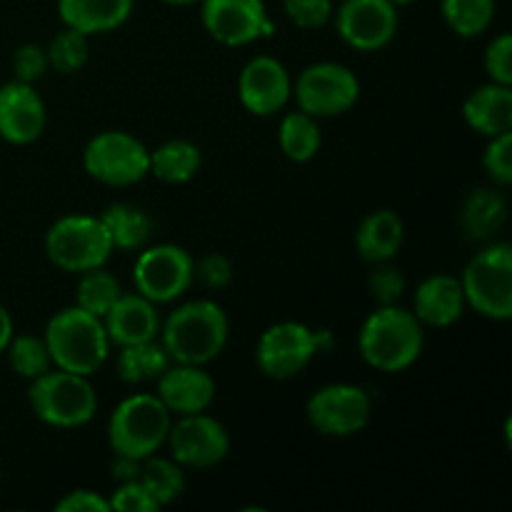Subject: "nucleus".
<instances>
[{
  "label": "nucleus",
  "mask_w": 512,
  "mask_h": 512,
  "mask_svg": "<svg viewBox=\"0 0 512 512\" xmlns=\"http://www.w3.org/2000/svg\"><path fill=\"white\" fill-rule=\"evenodd\" d=\"M228 313L215 300L198 298L178 305L160 323V343L173 363L208 365L228 345Z\"/></svg>",
  "instance_id": "1"
},
{
  "label": "nucleus",
  "mask_w": 512,
  "mask_h": 512,
  "mask_svg": "<svg viewBox=\"0 0 512 512\" xmlns=\"http://www.w3.org/2000/svg\"><path fill=\"white\" fill-rule=\"evenodd\" d=\"M425 348V333L413 310L395 305H378L363 320L358 333V350L370 368L380 373H403L418 363Z\"/></svg>",
  "instance_id": "2"
},
{
  "label": "nucleus",
  "mask_w": 512,
  "mask_h": 512,
  "mask_svg": "<svg viewBox=\"0 0 512 512\" xmlns=\"http://www.w3.org/2000/svg\"><path fill=\"white\" fill-rule=\"evenodd\" d=\"M43 338L48 343L53 368L90 378L108 363L110 340L103 320L85 313L78 305L58 310L45 325Z\"/></svg>",
  "instance_id": "3"
},
{
  "label": "nucleus",
  "mask_w": 512,
  "mask_h": 512,
  "mask_svg": "<svg viewBox=\"0 0 512 512\" xmlns=\"http://www.w3.org/2000/svg\"><path fill=\"white\" fill-rule=\"evenodd\" d=\"M28 400L35 418L50 428H83L98 413V393L88 375L60 368L30 380Z\"/></svg>",
  "instance_id": "4"
},
{
  "label": "nucleus",
  "mask_w": 512,
  "mask_h": 512,
  "mask_svg": "<svg viewBox=\"0 0 512 512\" xmlns=\"http://www.w3.org/2000/svg\"><path fill=\"white\" fill-rule=\"evenodd\" d=\"M173 415L158 395L138 393L120 400L108 420V443L115 455L145 460L158 453L168 440Z\"/></svg>",
  "instance_id": "5"
},
{
  "label": "nucleus",
  "mask_w": 512,
  "mask_h": 512,
  "mask_svg": "<svg viewBox=\"0 0 512 512\" xmlns=\"http://www.w3.org/2000/svg\"><path fill=\"white\" fill-rule=\"evenodd\" d=\"M463 295L468 308L480 318L505 323L512 318V248L488 243L473 255L463 270Z\"/></svg>",
  "instance_id": "6"
},
{
  "label": "nucleus",
  "mask_w": 512,
  "mask_h": 512,
  "mask_svg": "<svg viewBox=\"0 0 512 512\" xmlns=\"http://www.w3.org/2000/svg\"><path fill=\"white\" fill-rule=\"evenodd\" d=\"M45 255L55 268L80 275L108 263L113 240L95 215H63L45 233Z\"/></svg>",
  "instance_id": "7"
},
{
  "label": "nucleus",
  "mask_w": 512,
  "mask_h": 512,
  "mask_svg": "<svg viewBox=\"0 0 512 512\" xmlns=\"http://www.w3.org/2000/svg\"><path fill=\"white\" fill-rule=\"evenodd\" d=\"M83 168L98 183L128 188L150 175V150L125 130H103L85 145Z\"/></svg>",
  "instance_id": "8"
},
{
  "label": "nucleus",
  "mask_w": 512,
  "mask_h": 512,
  "mask_svg": "<svg viewBox=\"0 0 512 512\" xmlns=\"http://www.w3.org/2000/svg\"><path fill=\"white\" fill-rule=\"evenodd\" d=\"M298 110L320 118H338L348 113L360 98V80L343 63H313L300 70L293 83Z\"/></svg>",
  "instance_id": "9"
},
{
  "label": "nucleus",
  "mask_w": 512,
  "mask_h": 512,
  "mask_svg": "<svg viewBox=\"0 0 512 512\" xmlns=\"http://www.w3.org/2000/svg\"><path fill=\"white\" fill-rule=\"evenodd\" d=\"M193 283V255L185 248L173 243L140 248L133 265L135 293L163 305L183 298Z\"/></svg>",
  "instance_id": "10"
},
{
  "label": "nucleus",
  "mask_w": 512,
  "mask_h": 512,
  "mask_svg": "<svg viewBox=\"0 0 512 512\" xmlns=\"http://www.w3.org/2000/svg\"><path fill=\"white\" fill-rule=\"evenodd\" d=\"M308 423L325 438H353L363 433L373 415L368 390L353 383H330L310 395Z\"/></svg>",
  "instance_id": "11"
},
{
  "label": "nucleus",
  "mask_w": 512,
  "mask_h": 512,
  "mask_svg": "<svg viewBox=\"0 0 512 512\" xmlns=\"http://www.w3.org/2000/svg\"><path fill=\"white\" fill-rule=\"evenodd\" d=\"M318 335L308 325L283 320L263 330L255 345L258 370L270 380H293L318 355Z\"/></svg>",
  "instance_id": "12"
},
{
  "label": "nucleus",
  "mask_w": 512,
  "mask_h": 512,
  "mask_svg": "<svg viewBox=\"0 0 512 512\" xmlns=\"http://www.w3.org/2000/svg\"><path fill=\"white\" fill-rule=\"evenodd\" d=\"M205 33L228 48H245L275 33L265 0H200Z\"/></svg>",
  "instance_id": "13"
},
{
  "label": "nucleus",
  "mask_w": 512,
  "mask_h": 512,
  "mask_svg": "<svg viewBox=\"0 0 512 512\" xmlns=\"http://www.w3.org/2000/svg\"><path fill=\"white\" fill-rule=\"evenodd\" d=\"M170 458L183 468L205 470L223 463L230 453V433L218 418L205 413L180 415L170 423L168 440Z\"/></svg>",
  "instance_id": "14"
},
{
  "label": "nucleus",
  "mask_w": 512,
  "mask_h": 512,
  "mask_svg": "<svg viewBox=\"0 0 512 512\" xmlns=\"http://www.w3.org/2000/svg\"><path fill=\"white\" fill-rule=\"evenodd\" d=\"M333 20L340 40L360 53L383 50L398 33V8L388 0H343Z\"/></svg>",
  "instance_id": "15"
},
{
  "label": "nucleus",
  "mask_w": 512,
  "mask_h": 512,
  "mask_svg": "<svg viewBox=\"0 0 512 512\" xmlns=\"http://www.w3.org/2000/svg\"><path fill=\"white\" fill-rule=\"evenodd\" d=\"M238 95L248 113L270 118L285 110V105L293 100V78L278 58L258 55V58H250L240 70Z\"/></svg>",
  "instance_id": "16"
},
{
  "label": "nucleus",
  "mask_w": 512,
  "mask_h": 512,
  "mask_svg": "<svg viewBox=\"0 0 512 512\" xmlns=\"http://www.w3.org/2000/svg\"><path fill=\"white\" fill-rule=\"evenodd\" d=\"M48 113L30 83L10 80L0 85V138L10 145H30L43 135Z\"/></svg>",
  "instance_id": "17"
},
{
  "label": "nucleus",
  "mask_w": 512,
  "mask_h": 512,
  "mask_svg": "<svg viewBox=\"0 0 512 512\" xmlns=\"http://www.w3.org/2000/svg\"><path fill=\"white\" fill-rule=\"evenodd\" d=\"M158 400L173 418L205 413L215 400V380L205 365L170 363L168 370L155 380Z\"/></svg>",
  "instance_id": "18"
},
{
  "label": "nucleus",
  "mask_w": 512,
  "mask_h": 512,
  "mask_svg": "<svg viewBox=\"0 0 512 512\" xmlns=\"http://www.w3.org/2000/svg\"><path fill=\"white\" fill-rule=\"evenodd\" d=\"M160 323L163 320L158 315V305L140 293H123L103 315L110 345H118V348L158 340Z\"/></svg>",
  "instance_id": "19"
},
{
  "label": "nucleus",
  "mask_w": 512,
  "mask_h": 512,
  "mask_svg": "<svg viewBox=\"0 0 512 512\" xmlns=\"http://www.w3.org/2000/svg\"><path fill=\"white\" fill-rule=\"evenodd\" d=\"M465 308L468 303H465L463 285L453 275H430L415 288L413 315L423 328H450L463 318Z\"/></svg>",
  "instance_id": "20"
},
{
  "label": "nucleus",
  "mask_w": 512,
  "mask_h": 512,
  "mask_svg": "<svg viewBox=\"0 0 512 512\" xmlns=\"http://www.w3.org/2000/svg\"><path fill=\"white\" fill-rule=\"evenodd\" d=\"M463 118L468 128L485 138L512 130V85L485 83L475 88L463 103Z\"/></svg>",
  "instance_id": "21"
},
{
  "label": "nucleus",
  "mask_w": 512,
  "mask_h": 512,
  "mask_svg": "<svg viewBox=\"0 0 512 512\" xmlns=\"http://www.w3.org/2000/svg\"><path fill=\"white\" fill-rule=\"evenodd\" d=\"M405 240V225L395 210L380 208L365 215L355 230V250L370 265L388 263L400 253Z\"/></svg>",
  "instance_id": "22"
},
{
  "label": "nucleus",
  "mask_w": 512,
  "mask_h": 512,
  "mask_svg": "<svg viewBox=\"0 0 512 512\" xmlns=\"http://www.w3.org/2000/svg\"><path fill=\"white\" fill-rule=\"evenodd\" d=\"M133 5V0H58V13L65 28H73L90 38L128 23Z\"/></svg>",
  "instance_id": "23"
},
{
  "label": "nucleus",
  "mask_w": 512,
  "mask_h": 512,
  "mask_svg": "<svg viewBox=\"0 0 512 512\" xmlns=\"http://www.w3.org/2000/svg\"><path fill=\"white\" fill-rule=\"evenodd\" d=\"M508 223V200L495 188H478L460 208V230L473 243H490Z\"/></svg>",
  "instance_id": "24"
},
{
  "label": "nucleus",
  "mask_w": 512,
  "mask_h": 512,
  "mask_svg": "<svg viewBox=\"0 0 512 512\" xmlns=\"http://www.w3.org/2000/svg\"><path fill=\"white\" fill-rule=\"evenodd\" d=\"M203 155L195 143L185 138L165 140L155 150H150V173L168 185H183L198 175Z\"/></svg>",
  "instance_id": "25"
},
{
  "label": "nucleus",
  "mask_w": 512,
  "mask_h": 512,
  "mask_svg": "<svg viewBox=\"0 0 512 512\" xmlns=\"http://www.w3.org/2000/svg\"><path fill=\"white\" fill-rule=\"evenodd\" d=\"M113 240V250H140L150 240L153 233V220L148 218L143 208H135L130 203H113L98 215Z\"/></svg>",
  "instance_id": "26"
},
{
  "label": "nucleus",
  "mask_w": 512,
  "mask_h": 512,
  "mask_svg": "<svg viewBox=\"0 0 512 512\" xmlns=\"http://www.w3.org/2000/svg\"><path fill=\"white\" fill-rule=\"evenodd\" d=\"M170 363L173 360L165 353L163 343L160 340H148V343L120 348L118 358H115V373H118L123 383L140 385L148 383V380H158L168 370Z\"/></svg>",
  "instance_id": "27"
},
{
  "label": "nucleus",
  "mask_w": 512,
  "mask_h": 512,
  "mask_svg": "<svg viewBox=\"0 0 512 512\" xmlns=\"http://www.w3.org/2000/svg\"><path fill=\"white\" fill-rule=\"evenodd\" d=\"M278 140L283 155L293 163H308L320 153V145H323L318 120L313 115L303 113V110H290V113L283 115Z\"/></svg>",
  "instance_id": "28"
},
{
  "label": "nucleus",
  "mask_w": 512,
  "mask_h": 512,
  "mask_svg": "<svg viewBox=\"0 0 512 512\" xmlns=\"http://www.w3.org/2000/svg\"><path fill=\"white\" fill-rule=\"evenodd\" d=\"M140 483L145 485L158 508L173 505L175 500L183 498L185 488H188V478H185V468L175 463L173 458H158L150 455L140 463Z\"/></svg>",
  "instance_id": "29"
},
{
  "label": "nucleus",
  "mask_w": 512,
  "mask_h": 512,
  "mask_svg": "<svg viewBox=\"0 0 512 512\" xmlns=\"http://www.w3.org/2000/svg\"><path fill=\"white\" fill-rule=\"evenodd\" d=\"M498 0H440L445 25L460 38H478L493 25Z\"/></svg>",
  "instance_id": "30"
},
{
  "label": "nucleus",
  "mask_w": 512,
  "mask_h": 512,
  "mask_svg": "<svg viewBox=\"0 0 512 512\" xmlns=\"http://www.w3.org/2000/svg\"><path fill=\"white\" fill-rule=\"evenodd\" d=\"M120 295H123V288H120L118 278L108 273L105 265H100V268L80 273L78 290H75V305L83 308L85 313L103 320V315L113 308V303Z\"/></svg>",
  "instance_id": "31"
},
{
  "label": "nucleus",
  "mask_w": 512,
  "mask_h": 512,
  "mask_svg": "<svg viewBox=\"0 0 512 512\" xmlns=\"http://www.w3.org/2000/svg\"><path fill=\"white\" fill-rule=\"evenodd\" d=\"M5 353H8L10 368L25 380L40 378V375L53 368L48 343L38 335H13Z\"/></svg>",
  "instance_id": "32"
},
{
  "label": "nucleus",
  "mask_w": 512,
  "mask_h": 512,
  "mask_svg": "<svg viewBox=\"0 0 512 512\" xmlns=\"http://www.w3.org/2000/svg\"><path fill=\"white\" fill-rule=\"evenodd\" d=\"M48 53V63L55 73L60 75H73L78 70L85 68L90 58V38L88 35L78 33L73 28H65L50 40V45L45 48Z\"/></svg>",
  "instance_id": "33"
},
{
  "label": "nucleus",
  "mask_w": 512,
  "mask_h": 512,
  "mask_svg": "<svg viewBox=\"0 0 512 512\" xmlns=\"http://www.w3.org/2000/svg\"><path fill=\"white\" fill-rule=\"evenodd\" d=\"M488 140L490 143L483 153L485 173L498 188H508L512 183V130Z\"/></svg>",
  "instance_id": "34"
},
{
  "label": "nucleus",
  "mask_w": 512,
  "mask_h": 512,
  "mask_svg": "<svg viewBox=\"0 0 512 512\" xmlns=\"http://www.w3.org/2000/svg\"><path fill=\"white\" fill-rule=\"evenodd\" d=\"M368 290L370 298L378 305L400 303V298H403L405 293V275L400 273V268H395L393 260L378 263L368 278Z\"/></svg>",
  "instance_id": "35"
},
{
  "label": "nucleus",
  "mask_w": 512,
  "mask_h": 512,
  "mask_svg": "<svg viewBox=\"0 0 512 512\" xmlns=\"http://www.w3.org/2000/svg\"><path fill=\"white\" fill-rule=\"evenodd\" d=\"M283 10L303 30H320L333 20V0H283Z\"/></svg>",
  "instance_id": "36"
},
{
  "label": "nucleus",
  "mask_w": 512,
  "mask_h": 512,
  "mask_svg": "<svg viewBox=\"0 0 512 512\" xmlns=\"http://www.w3.org/2000/svg\"><path fill=\"white\" fill-rule=\"evenodd\" d=\"M233 263L223 253H208L193 260V278L208 290H223L233 283Z\"/></svg>",
  "instance_id": "37"
},
{
  "label": "nucleus",
  "mask_w": 512,
  "mask_h": 512,
  "mask_svg": "<svg viewBox=\"0 0 512 512\" xmlns=\"http://www.w3.org/2000/svg\"><path fill=\"white\" fill-rule=\"evenodd\" d=\"M485 73L493 83L512 85V35L500 33L498 38L490 40L488 50H485Z\"/></svg>",
  "instance_id": "38"
},
{
  "label": "nucleus",
  "mask_w": 512,
  "mask_h": 512,
  "mask_svg": "<svg viewBox=\"0 0 512 512\" xmlns=\"http://www.w3.org/2000/svg\"><path fill=\"white\" fill-rule=\"evenodd\" d=\"M48 53H45L43 45L38 43H25L15 50L13 55V73L15 80L20 83L35 85L45 73H48Z\"/></svg>",
  "instance_id": "39"
},
{
  "label": "nucleus",
  "mask_w": 512,
  "mask_h": 512,
  "mask_svg": "<svg viewBox=\"0 0 512 512\" xmlns=\"http://www.w3.org/2000/svg\"><path fill=\"white\" fill-rule=\"evenodd\" d=\"M110 510L118 512H158V503L153 495L145 490L140 480H130V483H120L110 495Z\"/></svg>",
  "instance_id": "40"
},
{
  "label": "nucleus",
  "mask_w": 512,
  "mask_h": 512,
  "mask_svg": "<svg viewBox=\"0 0 512 512\" xmlns=\"http://www.w3.org/2000/svg\"><path fill=\"white\" fill-rule=\"evenodd\" d=\"M58 512H110V500L103 498L100 493L88 488H78L73 493H65L63 498L55 503Z\"/></svg>",
  "instance_id": "41"
},
{
  "label": "nucleus",
  "mask_w": 512,
  "mask_h": 512,
  "mask_svg": "<svg viewBox=\"0 0 512 512\" xmlns=\"http://www.w3.org/2000/svg\"><path fill=\"white\" fill-rule=\"evenodd\" d=\"M140 463L143 460L128 458V455H115L113 465H110V475H113L115 483H130V480L140 478Z\"/></svg>",
  "instance_id": "42"
},
{
  "label": "nucleus",
  "mask_w": 512,
  "mask_h": 512,
  "mask_svg": "<svg viewBox=\"0 0 512 512\" xmlns=\"http://www.w3.org/2000/svg\"><path fill=\"white\" fill-rule=\"evenodd\" d=\"M10 338H13V318H10L8 310L0 305V353H5Z\"/></svg>",
  "instance_id": "43"
},
{
  "label": "nucleus",
  "mask_w": 512,
  "mask_h": 512,
  "mask_svg": "<svg viewBox=\"0 0 512 512\" xmlns=\"http://www.w3.org/2000/svg\"><path fill=\"white\" fill-rule=\"evenodd\" d=\"M163 3H168V5H193V3H200V0H163Z\"/></svg>",
  "instance_id": "44"
},
{
  "label": "nucleus",
  "mask_w": 512,
  "mask_h": 512,
  "mask_svg": "<svg viewBox=\"0 0 512 512\" xmlns=\"http://www.w3.org/2000/svg\"><path fill=\"white\" fill-rule=\"evenodd\" d=\"M388 3H393L395 8H403V5H413L418 3V0H388Z\"/></svg>",
  "instance_id": "45"
},
{
  "label": "nucleus",
  "mask_w": 512,
  "mask_h": 512,
  "mask_svg": "<svg viewBox=\"0 0 512 512\" xmlns=\"http://www.w3.org/2000/svg\"><path fill=\"white\" fill-rule=\"evenodd\" d=\"M0 478H3V470H0Z\"/></svg>",
  "instance_id": "46"
}]
</instances>
